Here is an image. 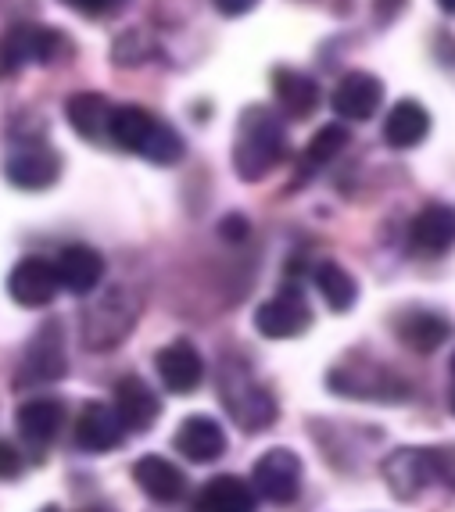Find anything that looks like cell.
Wrapping results in <instances>:
<instances>
[{
	"label": "cell",
	"mask_w": 455,
	"mask_h": 512,
	"mask_svg": "<svg viewBox=\"0 0 455 512\" xmlns=\"http://www.w3.org/2000/svg\"><path fill=\"white\" fill-rule=\"evenodd\" d=\"M438 8L445 11V15H452V18H455V0H438Z\"/></svg>",
	"instance_id": "cell-34"
},
{
	"label": "cell",
	"mask_w": 455,
	"mask_h": 512,
	"mask_svg": "<svg viewBox=\"0 0 455 512\" xmlns=\"http://www.w3.org/2000/svg\"><path fill=\"white\" fill-rule=\"evenodd\" d=\"M54 273H58V287L69 294H94L104 280V258L90 244H69L54 258Z\"/></svg>",
	"instance_id": "cell-14"
},
{
	"label": "cell",
	"mask_w": 455,
	"mask_h": 512,
	"mask_svg": "<svg viewBox=\"0 0 455 512\" xmlns=\"http://www.w3.org/2000/svg\"><path fill=\"white\" fill-rule=\"evenodd\" d=\"M430 452H434V480L455 491V444L452 448H430Z\"/></svg>",
	"instance_id": "cell-31"
},
{
	"label": "cell",
	"mask_w": 455,
	"mask_h": 512,
	"mask_svg": "<svg viewBox=\"0 0 455 512\" xmlns=\"http://www.w3.org/2000/svg\"><path fill=\"white\" fill-rule=\"evenodd\" d=\"M115 104L101 94H76L65 104V115H69L72 129H76L83 140H94V144H104L108 140V119H112Z\"/></svg>",
	"instance_id": "cell-26"
},
{
	"label": "cell",
	"mask_w": 455,
	"mask_h": 512,
	"mask_svg": "<svg viewBox=\"0 0 455 512\" xmlns=\"http://www.w3.org/2000/svg\"><path fill=\"white\" fill-rule=\"evenodd\" d=\"M43 512H61V509H54V505H47V509H43Z\"/></svg>",
	"instance_id": "cell-36"
},
{
	"label": "cell",
	"mask_w": 455,
	"mask_h": 512,
	"mask_svg": "<svg viewBox=\"0 0 455 512\" xmlns=\"http://www.w3.org/2000/svg\"><path fill=\"white\" fill-rule=\"evenodd\" d=\"M273 94L280 101V108H284V115H291V119H309L312 111L319 108V101H323V90H319L316 79L298 69H276Z\"/></svg>",
	"instance_id": "cell-22"
},
{
	"label": "cell",
	"mask_w": 455,
	"mask_h": 512,
	"mask_svg": "<svg viewBox=\"0 0 455 512\" xmlns=\"http://www.w3.org/2000/svg\"><path fill=\"white\" fill-rule=\"evenodd\" d=\"M334 111L348 122H366L377 115V108L384 104V83L373 72H348L341 76V83L334 86L330 97Z\"/></svg>",
	"instance_id": "cell-10"
},
{
	"label": "cell",
	"mask_w": 455,
	"mask_h": 512,
	"mask_svg": "<svg viewBox=\"0 0 455 512\" xmlns=\"http://www.w3.org/2000/svg\"><path fill=\"white\" fill-rule=\"evenodd\" d=\"M61 4L86 18H104V15H112V11H122L129 0H61Z\"/></svg>",
	"instance_id": "cell-29"
},
{
	"label": "cell",
	"mask_w": 455,
	"mask_h": 512,
	"mask_svg": "<svg viewBox=\"0 0 455 512\" xmlns=\"http://www.w3.org/2000/svg\"><path fill=\"white\" fill-rule=\"evenodd\" d=\"M155 369L172 394H194L205 380V359L190 341H172L155 355Z\"/></svg>",
	"instance_id": "cell-12"
},
{
	"label": "cell",
	"mask_w": 455,
	"mask_h": 512,
	"mask_svg": "<svg viewBox=\"0 0 455 512\" xmlns=\"http://www.w3.org/2000/svg\"><path fill=\"white\" fill-rule=\"evenodd\" d=\"M380 477L391 487V495L409 502L434 484V452L430 448H398L384 459Z\"/></svg>",
	"instance_id": "cell-9"
},
{
	"label": "cell",
	"mask_w": 455,
	"mask_h": 512,
	"mask_svg": "<svg viewBox=\"0 0 455 512\" xmlns=\"http://www.w3.org/2000/svg\"><path fill=\"white\" fill-rule=\"evenodd\" d=\"M409 240L420 255H448L455 248V208L427 205L409 226Z\"/></svg>",
	"instance_id": "cell-21"
},
{
	"label": "cell",
	"mask_w": 455,
	"mask_h": 512,
	"mask_svg": "<svg viewBox=\"0 0 455 512\" xmlns=\"http://www.w3.org/2000/svg\"><path fill=\"white\" fill-rule=\"evenodd\" d=\"M430 137V111L420 101H398L384 119V140L395 151L420 147Z\"/></svg>",
	"instance_id": "cell-24"
},
{
	"label": "cell",
	"mask_w": 455,
	"mask_h": 512,
	"mask_svg": "<svg viewBox=\"0 0 455 512\" xmlns=\"http://www.w3.org/2000/svg\"><path fill=\"white\" fill-rule=\"evenodd\" d=\"M391 326H395L398 341H402L405 348H413L416 355L438 351L441 344L448 341V333H452L448 319L438 316V312H430V308H405V312H398V316L391 319Z\"/></svg>",
	"instance_id": "cell-15"
},
{
	"label": "cell",
	"mask_w": 455,
	"mask_h": 512,
	"mask_svg": "<svg viewBox=\"0 0 455 512\" xmlns=\"http://www.w3.org/2000/svg\"><path fill=\"white\" fill-rule=\"evenodd\" d=\"M65 369H69V359H65V333H61L58 319H47L26 348V359H22V384H54V380L65 376Z\"/></svg>",
	"instance_id": "cell-8"
},
{
	"label": "cell",
	"mask_w": 455,
	"mask_h": 512,
	"mask_svg": "<svg viewBox=\"0 0 455 512\" xmlns=\"http://www.w3.org/2000/svg\"><path fill=\"white\" fill-rule=\"evenodd\" d=\"M4 176H8L18 190H47L58 183L61 158L47 144L18 147L8 162H4Z\"/></svg>",
	"instance_id": "cell-13"
},
{
	"label": "cell",
	"mask_w": 455,
	"mask_h": 512,
	"mask_svg": "<svg viewBox=\"0 0 455 512\" xmlns=\"http://www.w3.org/2000/svg\"><path fill=\"white\" fill-rule=\"evenodd\" d=\"M312 280H316L319 294H323V301H327L334 312H348V308L359 301V283H355V276L348 273L344 265L319 262L316 269H312Z\"/></svg>",
	"instance_id": "cell-27"
},
{
	"label": "cell",
	"mask_w": 455,
	"mask_h": 512,
	"mask_svg": "<svg viewBox=\"0 0 455 512\" xmlns=\"http://www.w3.org/2000/svg\"><path fill=\"white\" fill-rule=\"evenodd\" d=\"M348 140H352V133L341 126V122H330V126H319V133L309 140V147H305V154H301V169L305 172H316L323 169V165H330L337 158V154L348 147Z\"/></svg>",
	"instance_id": "cell-28"
},
{
	"label": "cell",
	"mask_w": 455,
	"mask_h": 512,
	"mask_svg": "<svg viewBox=\"0 0 455 512\" xmlns=\"http://www.w3.org/2000/svg\"><path fill=\"white\" fill-rule=\"evenodd\" d=\"M219 394H223L226 412L233 416V423L248 434L273 427L276 419V402L266 387L258 384L255 376L248 373L237 362H223V373H219Z\"/></svg>",
	"instance_id": "cell-3"
},
{
	"label": "cell",
	"mask_w": 455,
	"mask_h": 512,
	"mask_svg": "<svg viewBox=\"0 0 455 512\" xmlns=\"http://www.w3.org/2000/svg\"><path fill=\"white\" fill-rule=\"evenodd\" d=\"M133 319H137V298L126 287H112L83 312V344L94 351L115 348L129 333Z\"/></svg>",
	"instance_id": "cell-4"
},
{
	"label": "cell",
	"mask_w": 455,
	"mask_h": 512,
	"mask_svg": "<svg viewBox=\"0 0 455 512\" xmlns=\"http://www.w3.org/2000/svg\"><path fill=\"white\" fill-rule=\"evenodd\" d=\"M219 233H223L226 240H244L248 237V219H244V215H226Z\"/></svg>",
	"instance_id": "cell-32"
},
{
	"label": "cell",
	"mask_w": 455,
	"mask_h": 512,
	"mask_svg": "<svg viewBox=\"0 0 455 512\" xmlns=\"http://www.w3.org/2000/svg\"><path fill=\"white\" fill-rule=\"evenodd\" d=\"M330 391L348 394V398H384V402H398L409 394L402 380L391 373H377V369H334L330 373Z\"/></svg>",
	"instance_id": "cell-19"
},
{
	"label": "cell",
	"mask_w": 455,
	"mask_h": 512,
	"mask_svg": "<svg viewBox=\"0 0 455 512\" xmlns=\"http://www.w3.org/2000/svg\"><path fill=\"white\" fill-rule=\"evenodd\" d=\"M58 291V273H54V262H47V258H22L8 276V294L22 308L51 305Z\"/></svg>",
	"instance_id": "cell-11"
},
{
	"label": "cell",
	"mask_w": 455,
	"mask_h": 512,
	"mask_svg": "<svg viewBox=\"0 0 455 512\" xmlns=\"http://www.w3.org/2000/svg\"><path fill=\"white\" fill-rule=\"evenodd\" d=\"M15 423H18V434L26 437L29 444L47 448L61 434V427H65V405L58 398H33V402H26L18 409Z\"/></svg>",
	"instance_id": "cell-23"
},
{
	"label": "cell",
	"mask_w": 455,
	"mask_h": 512,
	"mask_svg": "<svg viewBox=\"0 0 455 512\" xmlns=\"http://www.w3.org/2000/svg\"><path fill=\"white\" fill-rule=\"evenodd\" d=\"M69 51V36L47 26H15L0 36V79L15 76L26 65H51Z\"/></svg>",
	"instance_id": "cell-5"
},
{
	"label": "cell",
	"mask_w": 455,
	"mask_h": 512,
	"mask_svg": "<svg viewBox=\"0 0 455 512\" xmlns=\"http://www.w3.org/2000/svg\"><path fill=\"white\" fill-rule=\"evenodd\" d=\"M26 470V459L11 441H0V480H15Z\"/></svg>",
	"instance_id": "cell-30"
},
{
	"label": "cell",
	"mask_w": 455,
	"mask_h": 512,
	"mask_svg": "<svg viewBox=\"0 0 455 512\" xmlns=\"http://www.w3.org/2000/svg\"><path fill=\"white\" fill-rule=\"evenodd\" d=\"M172 444L187 462H215L226 452V430L212 416H187Z\"/></svg>",
	"instance_id": "cell-17"
},
{
	"label": "cell",
	"mask_w": 455,
	"mask_h": 512,
	"mask_svg": "<svg viewBox=\"0 0 455 512\" xmlns=\"http://www.w3.org/2000/svg\"><path fill=\"white\" fill-rule=\"evenodd\" d=\"M251 491L273 505H291L301 491V459L291 448H269V452L255 462Z\"/></svg>",
	"instance_id": "cell-6"
},
{
	"label": "cell",
	"mask_w": 455,
	"mask_h": 512,
	"mask_svg": "<svg viewBox=\"0 0 455 512\" xmlns=\"http://www.w3.org/2000/svg\"><path fill=\"white\" fill-rule=\"evenodd\" d=\"M194 512H255V491L241 477H212L201 487Z\"/></svg>",
	"instance_id": "cell-25"
},
{
	"label": "cell",
	"mask_w": 455,
	"mask_h": 512,
	"mask_svg": "<svg viewBox=\"0 0 455 512\" xmlns=\"http://www.w3.org/2000/svg\"><path fill=\"white\" fill-rule=\"evenodd\" d=\"M452 412H455V359H452Z\"/></svg>",
	"instance_id": "cell-35"
},
{
	"label": "cell",
	"mask_w": 455,
	"mask_h": 512,
	"mask_svg": "<svg viewBox=\"0 0 455 512\" xmlns=\"http://www.w3.org/2000/svg\"><path fill=\"white\" fill-rule=\"evenodd\" d=\"M133 480H137V487L147 498H155V502H162V505L180 502L183 491H187L183 470L176 462L162 459V455H144V459L133 462Z\"/></svg>",
	"instance_id": "cell-20"
},
{
	"label": "cell",
	"mask_w": 455,
	"mask_h": 512,
	"mask_svg": "<svg viewBox=\"0 0 455 512\" xmlns=\"http://www.w3.org/2000/svg\"><path fill=\"white\" fill-rule=\"evenodd\" d=\"M108 144L122 147L129 154H140L144 162L176 165L183 162V137L172 126H165L158 115L137 108V104H119L108 119Z\"/></svg>",
	"instance_id": "cell-2"
},
{
	"label": "cell",
	"mask_w": 455,
	"mask_h": 512,
	"mask_svg": "<svg viewBox=\"0 0 455 512\" xmlns=\"http://www.w3.org/2000/svg\"><path fill=\"white\" fill-rule=\"evenodd\" d=\"M126 437V427H122L119 412L104 402H90L76 419V444L83 452H115Z\"/></svg>",
	"instance_id": "cell-16"
},
{
	"label": "cell",
	"mask_w": 455,
	"mask_h": 512,
	"mask_svg": "<svg viewBox=\"0 0 455 512\" xmlns=\"http://www.w3.org/2000/svg\"><path fill=\"white\" fill-rule=\"evenodd\" d=\"M312 326V308L298 287H284L276 298L262 301L255 312V330L269 341H291Z\"/></svg>",
	"instance_id": "cell-7"
},
{
	"label": "cell",
	"mask_w": 455,
	"mask_h": 512,
	"mask_svg": "<svg viewBox=\"0 0 455 512\" xmlns=\"http://www.w3.org/2000/svg\"><path fill=\"white\" fill-rule=\"evenodd\" d=\"M112 409L119 412L126 430H147L155 427V419L162 416V402L158 394L140 380V376H122L115 384V402Z\"/></svg>",
	"instance_id": "cell-18"
},
{
	"label": "cell",
	"mask_w": 455,
	"mask_h": 512,
	"mask_svg": "<svg viewBox=\"0 0 455 512\" xmlns=\"http://www.w3.org/2000/svg\"><path fill=\"white\" fill-rule=\"evenodd\" d=\"M287 151V129L284 119L273 108H248L237 126V144H233V169L248 183L266 180L276 165L284 162Z\"/></svg>",
	"instance_id": "cell-1"
},
{
	"label": "cell",
	"mask_w": 455,
	"mask_h": 512,
	"mask_svg": "<svg viewBox=\"0 0 455 512\" xmlns=\"http://www.w3.org/2000/svg\"><path fill=\"white\" fill-rule=\"evenodd\" d=\"M258 0H215V8L223 11V15L237 18V15H248L251 8H255Z\"/></svg>",
	"instance_id": "cell-33"
}]
</instances>
